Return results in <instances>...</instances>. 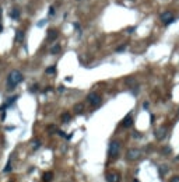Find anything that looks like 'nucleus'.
<instances>
[{"label":"nucleus","instance_id":"obj_1","mask_svg":"<svg viewBox=\"0 0 179 182\" xmlns=\"http://www.w3.org/2000/svg\"><path fill=\"white\" fill-rule=\"evenodd\" d=\"M22 81H24V76H22V73L20 70H11L9 73V76H7V80H6L9 90H14L17 85L21 84Z\"/></svg>","mask_w":179,"mask_h":182},{"label":"nucleus","instance_id":"obj_2","mask_svg":"<svg viewBox=\"0 0 179 182\" xmlns=\"http://www.w3.org/2000/svg\"><path fill=\"white\" fill-rule=\"evenodd\" d=\"M119 151H120V143L119 142H111L109 143V149H108V154H109V158L111 160H115L119 157Z\"/></svg>","mask_w":179,"mask_h":182},{"label":"nucleus","instance_id":"obj_3","mask_svg":"<svg viewBox=\"0 0 179 182\" xmlns=\"http://www.w3.org/2000/svg\"><path fill=\"white\" fill-rule=\"evenodd\" d=\"M87 102L92 107V108H95V107H99L101 105V102H102V98H101V95L98 94V93H90L88 95H87Z\"/></svg>","mask_w":179,"mask_h":182},{"label":"nucleus","instance_id":"obj_4","mask_svg":"<svg viewBox=\"0 0 179 182\" xmlns=\"http://www.w3.org/2000/svg\"><path fill=\"white\" fill-rule=\"evenodd\" d=\"M160 18H161V21L164 23V25H171L172 23H175V17H174V13L172 11H164V13H161V16H160Z\"/></svg>","mask_w":179,"mask_h":182},{"label":"nucleus","instance_id":"obj_5","mask_svg":"<svg viewBox=\"0 0 179 182\" xmlns=\"http://www.w3.org/2000/svg\"><path fill=\"white\" fill-rule=\"evenodd\" d=\"M140 156H141V151L139 149H129L126 151V160L127 161H136L140 158Z\"/></svg>","mask_w":179,"mask_h":182},{"label":"nucleus","instance_id":"obj_6","mask_svg":"<svg viewBox=\"0 0 179 182\" xmlns=\"http://www.w3.org/2000/svg\"><path fill=\"white\" fill-rule=\"evenodd\" d=\"M166 132H168V129H166L165 126L158 128V129L155 130V137H157V140H158V142H162L164 139L166 137Z\"/></svg>","mask_w":179,"mask_h":182},{"label":"nucleus","instance_id":"obj_7","mask_svg":"<svg viewBox=\"0 0 179 182\" xmlns=\"http://www.w3.org/2000/svg\"><path fill=\"white\" fill-rule=\"evenodd\" d=\"M106 182H119L120 181V177L118 172H108L106 174Z\"/></svg>","mask_w":179,"mask_h":182},{"label":"nucleus","instance_id":"obj_8","mask_svg":"<svg viewBox=\"0 0 179 182\" xmlns=\"http://www.w3.org/2000/svg\"><path fill=\"white\" fill-rule=\"evenodd\" d=\"M57 36H59V31L57 30H55V28H52V30H49L48 31V41H55V39H57Z\"/></svg>","mask_w":179,"mask_h":182},{"label":"nucleus","instance_id":"obj_9","mask_svg":"<svg viewBox=\"0 0 179 182\" xmlns=\"http://www.w3.org/2000/svg\"><path fill=\"white\" fill-rule=\"evenodd\" d=\"M17 99H18V95H13L11 98H9V101H7V102H4V104L0 107V111H4L6 108H9L11 104H14V102H16Z\"/></svg>","mask_w":179,"mask_h":182},{"label":"nucleus","instance_id":"obj_10","mask_svg":"<svg viewBox=\"0 0 179 182\" xmlns=\"http://www.w3.org/2000/svg\"><path fill=\"white\" fill-rule=\"evenodd\" d=\"M122 126L123 128H131L133 126V118H131V115L125 116V119L122 120Z\"/></svg>","mask_w":179,"mask_h":182},{"label":"nucleus","instance_id":"obj_11","mask_svg":"<svg viewBox=\"0 0 179 182\" xmlns=\"http://www.w3.org/2000/svg\"><path fill=\"white\" fill-rule=\"evenodd\" d=\"M20 16H21L20 9H18V7H13V9H11V11H10V18L16 21V20H20Z\"/></svg>","mask_w":179,"mask_h":182},{"label":"nucleus","instance_id":"obj_12","mask_svg":"<svg viewBox=\"0 0 179 182\" xmlns=\"http://www.w3.org/2000/svg\"><path fill=\"white\" fill-rule=\"evenodd\" d=\"M73 111L76 112V114H83L84 112V102H77L74 107H73Z\"/></svg>","mask_w":179,"mask_h":182},{"label":"nucleus","instance_id":"obj_13","mask_svg":"<svg viewBox=\"0 0 179 182\" xmlns=\"http://www.w3.org/2000/svg\"><path fill=\"white\" fill-rule=\"evenodd\" d=\"M25 39V32L22 30H17L16 31V42H22Z\"/></svg>","mask_w":179,"mask_h":182},{"label":"nucleus","instance_id":"obj_14","mask_svg":"<svg viewBox=\"0 0 179 182\" xmlns=\"http://www.w3.org/2000/svg\"><path fill=\"white\" fill-rule=\"evenodd\" d=\"M60 50H62V46H60L59 44H55V45L50 48V53H52V55H57V53H60Z\"/></svg>","mask_w":179,"mask_h":182},{"label":"nucleus","instance_id":"obj_15","mask_svg":"<svg viewBox=\"0 0 179 182\" xmlns=\"http://www.w3.org/2000/svg\"><path fill=\"white\" fill-rule=\"evenodd\" d=\"M125 83H126V85H129L130 88H133L134 85H137V81H136V79H134V77H129V79H126V81H125Z\"/></svg>","mask_w":179,"mask_h":182},{"label":"nucleus","instance_id":"obj_16","mask_svg":"<svg viewBox=\"0 0 179 182\" xmlns=\"http://www.w3.org/2000/svg\"><path fill=\"white\" fill-rule=\"evenodd\" d=\"M42 178H44V182H50L52 179H53V174L48 171V172H45V174H44V177H42Z\"/></svg>","mask_w":179,"mask_h":182},{"label":"nucleus","instance_id":"obj_17","mask_svg":"<svg viewBox=\"0 0 179 182\" xmlns=\"http://www.w3.org/2000/svg\"><path fill=\"white\" fill-rule=\"evenodd\" d=\"M60 119H62V122H63V123H69V122H70V119H71V116H70L69 112H65L63 115L60 116Z\"/></svg>","mask_w":179,"mask_h":182},{"label":"nucleus","instance_id":"obj_18","mask_svg":"<svg viewBox=\"0 0 179 182\" xmlns=\"http://www.w3.org/2000/svg\"><path fill=\"white\" fill-rule=\"evenodd\" d=\"M45 73H46V74H55V73H56V66H49V67H46Z\"/></svg>","mask_w":179,"mask_h":182},{"label":"nucleus","instance_id":"obj_19","mask_svg":"<svg viewBox=\"0 0 179 182\" xmlns=\"http://www.w3.org/2000/svg\"><path fill=\"white\" fill-rule=\"evenodd\" d=\"M158 171H160V175H165V174L168 172V167L166 165H160Z\"/></svg>","mask_w":179,"mask_h":182},{"label":"nucleus","instance_id":"obj_20","mask_svg":"<svg viewBox=\"0 0 179 182\" xmlns=\"http://www.w3.org/2000/svg\"><path fill=\"white\" fill-rule=\"evenodd\" d=\"M39 147H41V142H39L38 139L32 140V149H34V150H38Z\"/></svg>","mask_w":179,"mask_h":182},{"label":"nucleus","instance_id":"obj_21","mask_svg":"<svg viewBox=\"0 0 179 182\" xmlns=\"http://www.w3.org/2000/svg\"><path fill=\"white\" fill-rule=\"evenodd\" d=\"M55 14H56V11H55V7L53 6H50L48 9V16L49 17H55Z\"/></svg>","mask_w":179,"mask_h":182},{"label":"nucleus","instance_id":"obj_22","mask_svg":"<svg viewBox=\"0 0 179 182\" xmlns=\"http://www.w3.org/2000/svg\"><path fill=\"white\" fill-rule=\"evenodd\" d=\"M11 171V161L9 160V163H7V165L4 167V169H3V172H10Z\"/></svg>","mask_w":179,"mask_h":182},{"label":"nucleus","instance_id":"obj_23","mask_svg":"<svg viewBox=\"0 0 179 182\" xmlns=\"http://www.w3.org/2000/svg\"><path fill=\"white\" fill-rule=\"evenodd\" d=\"M126 48H127V44H123L119 48H116V52H123V50H126Z\"/></svg>","mask_w":179,"mask_h":182},{"label":"nucleus","instance_id":"obj_24","mask_svg":"<svg viewBox=\"0 0 179 182\" xmlns=\"http://www.w3.org/2000/svg\"><path fill=\"white\" fill-rule=\"evenodd\" d=\"M131 136H133L134 139H141V137H143V134H141V133H139V132H133Z\"/></svg>","mask_w":179,"mask_h":182},{"label":"nucleus","instance_id":"obj_25","mask_svg":"<svg viewBox=\"0 0 179 182\" xmlns=\"http://www.w3.org/2000/svg\"><path fill=\"white\" fill-rule=\"evenodd\" d=\"M45 23H46V20H41V21L38 23V27H39V28H42V27L45 25Z\"/></svg>","mask_w":179,"mask_h":182},{"label":"nucleus","instance_id":"obj_26","mask_svg":"<svg viewBox=\"0 0 179 182\" xmlns=\"http://www.w3.org/2000/svg\"><path fill=\"white\" fill-rule=\"evenodd\" d=\"M65 85H59V87H57V91H59V93H65Z\"/></svg>","mask_w":179,"mask_h":182},{"label":"nucleus","instance_id":"obj_27","mask_svg":"<svg viewBox=\"0 0 179 182\" xmlns=\"http://www.w3.org/2000/svg\"><path fill=\"white\" fill-rule=\"evenodd\" d=\"M162 153L164 154H169V153H171V149H169V147H165V149H162Z\"/></svg>","mask_w":179,"mask_h":182},{"label":"nucleus","instance_id":"obj_28","mask_svg":"<svg viewBox=\"0 0 179 182\" xmlns=\"http://www.w3.org/2000/svg\"><path fill=\"white\" fill-rule=\"evenodd\" d=\"M38 90V84H34L32 87H31V93H35Z\"/></svg>","mask_w":179,"mask_h":182},{"label":"nucleus","instance_id":"obj_29","mask_svg":"<svg viewBox=\"0 0 179 182\" xmlns=\"http://www.w3.org/2000/svg\"><path fill=\"white\" fill-rule=\"evenodd\" d=\"M134 30H136V27H130V28H126V31L129 34H131V32H134Z\"/></svg>","mask_w":179,"mask_h":182},{"label":"nucleus","instance_id":"obj_30","mask_svg":"<svg viewBox=\"0 0 179 182\" xmlns=\"http://www.w3.org/2000/svg\"><path fill=\"white\" fill-rule=\"evenodd\" d=\"M171 182H179V175H176V177H174V178L171 179Z\"/></svg>","mask_w":179,"mask_h":182},{"label":"nucleus","instance_id":"obj_31","mask_svg":"<svg viewBox=\"0 0 179 182\" xmlns=\"http://www.w3.org/2000/svg\"><path fill=\"white\" fill-rule=\"evenodd\" d=\"M48 130H49V132H56V126H50Z\"/></svg>","mask_w":179,"mask_h":182},{"label":"nucleus","instance_id":"obj_32","mask_svg":"<svg viewBox=\"0 0 179 182\" xmlns=\"http://www.w3.org/2000/svg\"><path fill=\"white\" fill-rule=\"evenodd\" d=\"M49 91L52 93V87H46V90H45V93H49Z\"/></svg>","mask_w":179,"mask_h":182},{"label":"nucleus","instance_id":"obj_33","mask_svg":"<svg viewBox=\"0 0 179 182\" xmlns=\"http://www.w3.org/2000/svg\"><path fill=\"white\" fill-rule=\"evenodd\" d=\"M1 30H3V25H1V23H0V31H1Z\"/></svg>","mask_w":179,"mask_h":182}]
</instances>
